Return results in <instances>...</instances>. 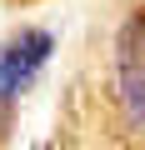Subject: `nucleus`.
<instances>
[{
  "mask_svg": "<svg viewBox=\"0 0 145 150\" xmlns=\"http://www.w3.org/2000/svg\"><path fill=\"white\" fill-rule=\"evenodd\" d=\"M110 95L125 120V130L145 135V5L125 15L110 45Z\"/></svg>",
  "mask_w": 145,
  "mask_h": 150,
  "instance_id": "1",
  "label": "nucleus"
},
{
  "mask_svg": "<svg viewBox=\"0 0 145 150\" xmlns=\"http://www.w3.org/2000/svg\"><path fill=\"white\" fill-rule=\"evenodd\" d=\"M50 50H55V35L50 30H35V25L5 40V50H0V105H15L35 85V75L45 70Z\"/></svg>",
  "mask_w": 145,
  "mask_h": 150,
  "instance_id": "2",
  "label": "nucleus"
}]
</instances>
